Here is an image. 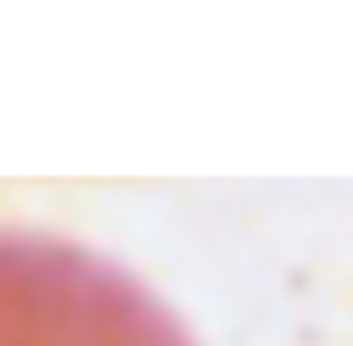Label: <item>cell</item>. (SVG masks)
I'll list each match as a JSON object with an SVG mask.
<instances>
[{
	"label": "cell",
	"instance_id": "cell-1",
	"mask_svg": "<svg viewBox=\"0 0 353 346\" xmlns=\"http://www.w3.org/2000/svg\"><path fill=\"white\" fill-rule=\"evenodd\" d=\"M0 346H190L145 290L82 252L0 239Z\"/></svg>",
	"mask_w": 353,
	"mask_h": 346
}]
</instances>
